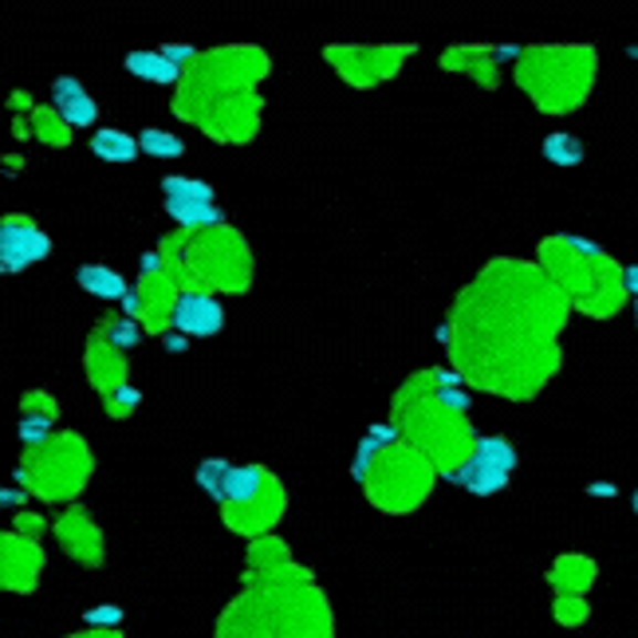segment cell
Returning a JSON list of instances; mask_svg holds the SVG:
<instances>
[{
	"label": "cell",
	"mask_w": 638,
	"mask_h": 638,
	"mask_svg": "<svg viewBox=\"0 0 638 638\" xmlns=\"http://www.w3.org/2000/svg\"><path fill=\"white\" fill-rule=\"evenodd\" d=\"M572 304L536 261L493 257L453 296L441 347L466 387L509 402H532L564 367Z\"/></svg>",
	"instance_id": "cell-1"
},
{
	"label": "cell",
	"mask_w": 638,
	"mask_h": 638,
	"mask_svg": "<svg viewBox=\"0 0 638 638\" xmlns=\"http://www.w3.org/2000/svg\"><path fill=\"white\" fill-rule=\"evenodd\" d=\"M272 60L257 44H221L194 60L174 87V115L217 146H249L261 135L264 80Z\"/></svg>",
	"instance_id": "cell-2"
},
{
	"label": "cell",
	"mask_w": 638,
	"mask_h": 638,
	"mask_svg": "<svg viewBox=\"0 0 638 638\" xmlns=\"http://www.w3.org/2000/svg\"><path fill=\"white\" fill-rule=\"evenodd\" d=\"M469 410L473 398L466 395V378L453 367L414 370L390 398V422L398 438L426 453L438 466L441 481H453L481 441Z\"/></svg>",
	"instance_id": "cell-3"
},
{
	"label": "cell",
	"mask_w": 638,
	"mask_h": 638,
	"mask_svg": "<svg viewBox=\"0 0 638 638\" xmlns=\"http://www.w3.org/2000/svg\"><path fill=\"white\" fill-rule=\"evenodd\" d=\"M213 638H335V615L307 567L280 579H252L237 592Z\"/></svg>",
	"instance_id": "cell-4"
},
{
	"label": "cell",
	"mask_w": 638,
	"mask_h": 638,
	"mask_svg": "<svg viewBox=\"0 0 638 638\" xmlns=\"http://www.w3.org/2000/svg\"><path fill=\"white\" fill-rule=\"evenodd\" d=\"M540 272L556 284L559 296L572 304V312L587 320H611L627 307V269L611 252L576 233L544 237L536 244Z\"/></svg>",
	"instance_id": "cell-5"
},
{
	"label": "cell",
	"mask_w": 638,
	"mask_h": 638,
	"mask_svg": "<svg viewBox=\"0 0 638 638\" xmlns=\"http://www.w3.org/2000/svg\"><path fill=\"white\" fill-rule=\"evenodd\" d=\"M166 276L181 292H213V296H244L257 280V257L241 229L213 226L201 233L174 229L158 241Z\"/></svg>",
	"instance_id": "cell-6"
},
{
	"label": "cell",
	"mask_w": 638,
	"mask_h": 638,
	"mask_svg": "<svg viewBox=\"0 0 638 638\" xmlns=\"http://www.w3.org/2000/svg\"><path fill=\"white\" fill-rule=\"evenodd\" d=\"M599 52L592 44H532L513 67V83L540 115H572L592 100Z\"/></svg>",
	"instance_id": "cell-7"
},
{
	"label": "cell",
	"mask_w": 638,
	"mask_h": 638,
	"mask_svg": "<svg viewBox=\"0 0 638 638\" xmlns=\"http://www.w3.org/2000/svg\"><path fill=\"white\" fill-rule=\"evenodd\" d=\"M91 477H95V453L87 438L72 430H55L44 446H32L17 461V485L44 504L72 509L75 496L91 485Z\"/></svg>",
	"instance_id": "cell-8"
},
{
	"label": "cell",
	"mask_w": 638,
	"mask_h": 638,
	"mask_svg": "<svg viewBox=\"0 0 638 638\" xmlns=\"http://www.w3.org/2000/svg\"><path fill=\"white\" fill-rule=\"evenodd\" d=\"M438 481H441L438 466L426 453H418L406 441H395V446L383 450V458L375 461L370 477L363 481V496L375 504L378 513L410 516L430 501Z\"/></svg>",
	"instance_id": "cell-9"
},
{
	"label": "cell",
	"mask_w": 638,
	"mask_h": 638,
	"mask_svg": "<svg viewBox=\"0 0 638 638\" xmlns=\"http://www.w3.org/2000/svg\"><path fill=\"white\" fill-rule=\"evenodd\" d=\"M418 44H327L324 63L347 87L375 91L402 72Z\"/></svg>",
	"instance_id": "cell-10"
},
{
	"label": "cell",
	"mask_w": 638,
	"mask_h": 638,
	"mask_svg": "<svg viewBox=\"0 0 638 638\" xmlns=\"http://www.w3.org/2000/svg\"><path fill=\"white\" fill-rule=\"evenodd\" d=\"M516 461H521V453H516L513 441L501 438V433H489V438L477 441L473 458L458 469L453 485L466 489V493H473V496L504 493L509 481H513V473H516Z\"/></svg>",
	"instance_id": "cell-11"
},
{
	"label": "cell",
	"mask_w": 638,
	"mask_h": 638,
	"mask_svg": "<svg viewBox=\"0 0 638 638\" xmlns=\"http://www.w3.org/2000/svg\"><path fill=\"white\" fill-rule=\"evenodd\" d=\"M284 513H289V489H284L280 477H272L269 485L252 496V501L221 504V521H226V529L244 536L249 544L261 536H272V529L284 521Z\"/></svg>",
	"instance_id": "cell-12"
},
{
	"label": "cell",
	"mask_w": 638,
	"mask_h": 638,
	"mask_svg": "<svg viewBox=\"0 0 638 638\" xmlns=\"http://www.w3.org/2000/svg\"><path fill=\"white\" fill-rule=\"evenodd\" d=\"M178 300H181V289L166 272H158V276H138V289L123 300V315L138 320L146 335H170L174 315H178Z\"/></svg>",
	"instance_id": "cell-13"
},
{
	"label": "cell",
	"mask_w": 638,
	"mask_h": 638,
	"mask_svg": "<svg viewBox=\"0 0 638 638\" xmlns=\"http://www.w3.org/2000/svg\"><path fill=\"white\" fill-rule=\"evenodd\" d=\"M524 48L516 44H450L446 52H441V72H453V75H466V80H473L477 87L485 91H496L501 87V67L504 63H521Z\"/></svg>",
	"instance_id": "cell-14"
},
{
	"label": "cell",
	"mask_w": 638,
	"mask_h": 638,
	"mask_svg": "<svg viewBox=\"0 0 638 638\" xmlns=\"http://www.w3.org/2000/svg\"><path fill=\"white\" fill-rule=\"evenodd\" d=\"M44 544L36 536H24V532L9 529L0 536V587L17 595H32L44 576Z\"/></svg>",
	"instance_id": "cell-15"
},
{
	"label": "cell",
	"mask_w": 638,
	"mask_h": 638,
	"mask_svg": "<svg viewBox=\"0 0 638 638\" xmlns=\"http://www.w3.org/2000/svg\"><path fill=\"white\" fill-rule=\"evenodd\" d=\"M52 257V237L32 221L28 213H4L0 217V269L17 276L32 269L36 261Z\"/></svg>",
	"instance_id": "cell-16"
},
{
	"label": "cell",
	"mask_w": 638,
	"mask_h": 638,
	"mask_svg": "<svg viewBox=\"0 0 638 638\" xmlns=\"http://www.w3.org/2000/svg\"><path fill=\"white\" fill-rule=\"evenodd\" d=\"M52 536L60 544V552L72 564L80 567H100L107 559V540H103V529L95 524V516L83 509V504H72V509H63L52 524Z\"/></svg>",
	"instance_id": "cell-17"
},
{
	"label": "cell",
	"mask_w": 638,
	"mask_h": 638,
	"mask_svg": "<svg viewBox=\"0 0 638 638\" xmlns=\"http://www.w3.org/2000/svg\"><path fill=\"white\" fill-rule=\"evenodd\" d=\"M83 370H87L91 390H95L100 398L130 387V363H126V351H118L115 343H107L103 335H95V332H91V339H87Z\"/></svg>",
	"instance_id": "cell-18"
},
{
	"label": "cell",
	"mask_w": 638,
	"mask_h": 638,
	"mask_svg": "<svg viewBox=\"0 0 638 638\" xmlns=\"http://www.w3.org/2000/svg\"><path fill=\"white\" fill-rule=\"evenodd\" d=\"M226 327V304L213 292H181L178 315H174V332L186 339H213Z\"/></svg>",
	"instance_id": "cell-19"
},
{
	"label": "cell",
	"mask_w": 638,
	"mask_h": 638,
	"mask_svg": "<svg viewBox=\"0 0 638 638\" xmlns=\"http://www.w3.org/2000/svg\"><path fill=\"white\" fill-rule=\"evenodd\" d=\"M296 559H292V548L272 532V536H261L249 544V556H244V584L252 579H280L296 572Z\"/></svg>",
	"instance_id": "cell-20"
},
{
	"label": "cell",
	"mask_w": 638,
	"mask_h": 638,
	"mask_svg": "<svg viewBox=\"0 0 638 638\" xmlns=\"http://www.w3.org/2000/svg\"><path fill=\"white\" fill-rule=\"evenodd\" d=\"M595 579H599V567H595V559L579 556V552H567V556H559L556 564L548 567V584L556 595H576V599H587V592L595 587Z\"/></svg>",
	"instance_id": "cell-21"
},
{
	"label": "cell",
	"mask_w": 638,
	"mask_h": 638,
	"mask_svg": "<svg viewBox=\"0 0 638 638\" xmlns=\"http://www.w3.org/2000/svg\"><path fill=\"white\" fill-rule=\"evenodd\" d=\"M52 107L60 111L75 130H80V126H95V118H100V103L91 100L87 87H83L80 80H72V75H60V80L52 83Z\"/></svg>",
	"instance_id": "cell-22"
},
{
	"label": "cell",
	"mask_w": 638,
	"mask_h": 638,
	"mask_svg": "<svg viewBox=\"0 0 638 638\" xmlns=\"http://www.w3.org/2000/svg\"><path fill=\"white\" fill-rule=\"evenodd\" d=\"M395 441H402V438H398V430H395V422H378V426H370L367 438H363L359 446H355L351 477L359 481V489H363V481L370 477V469H375V461L383 458V450H387V446H395Z\"/></svg>",
	"instance_id": "cell-23"
},
{
	"label": "cell",
	"mask_w": 638,
	"mask_h": 638,
	"mask_svg": "<svg viewBox=\"0 0 638 638\" xmlns=\"http://www.w3.org/2000/svg\"><path fill=\"white\" fill-rule=\"evenodd\" d=\"M123 67L135 80H146V83H163V87H178L181 83V72L166 60L163 52H130L123 60Z\"/></svg>",
	"instance_id": "cell-24"
},
{
	"label": "cell",
	"mask_w": 638,
	"mask_h": 638,
	"mask_svg": "<svg viewBox=\"0 0 638 638\" xmlns=\"http://www.w3.org/2000/svg\"><path fill=\"white\" fill-rule=\"evenodd\" d=\"M75 280H80V289L95 300H126L130 296V284H126L115 269H107V264H83V269L75 272Z\"/></svg>",
	"instance_id": "cell-25"
},
{
	"label": "cell",
	"mask_w": 638,
	"mask_h": 638,
	"mask_svg": "<svg viewBox=\"0 0 638 638\" xmlns=\"http://www.w3.org/2000/svg\"><path fill=\"white\" fill-rule=\"evenodd\" d=\"M138 150H143V146H138V135H126V130H115V126L91 135V154L103 158V163H135Z\"/></svg>",
	"instance_id": "cell-26"
},
{
	"label": "cell",
	"mask_w": 638,
	"mask_h": 638,
	"mask_svg": "<svg viewBox=\"0 0 638 638\" xmlns=\"http://www.w3.org/2000/svg\"><path fill=\"white\" fill-rule=\"evenodd\" d=\"M32 135H36V143L52 146V150H63V146H72L75 126L55 107H36V115H32Z\"/></svg>",
	"instance_id": "cell-27"
},
{
	"label": "cell",
	"mask_w": 638,
	"mask_h": 638,
	"mask_svg": "<svg viewBox=\"0 0 638 638\" xmlns=\"http://www.w3.org/2000/svg\"><path fill=\"white\" fill-rule=\"evenodd\" d=\"M163 201L170 206H213L217 189L194 178H163Z\"/></svg>",
	"instance_id": "cell-28"
},
{
	"label": "cell",
	"mask_w": 638,
	"mask_h": 638,
	"mask_svg": "<svg viewBox=\"0 0 638 638\" xmlns=\"http://www.w3.org/2000/svg\"><path fill=\"white\" fill-rule=\"evenodd\" d=\"M272 477H276V473H272V469H264V466H233L226 504H244V501H252V496H257L264 485H269Z\"/></svg>",
	"instance_id": "cell-29"
},
{
	"label": "cell",
	"mask_w": 638,
	"mask_h": 638,
	"mask_svg": "<svg viewBox=\"0 0 638 638\" xmlns=\"http://www.w3.org/2000/svg\"><path fill=\"white\" fill-rule=\"evenodd\" d=\"M95 335H103L107 343H115L118 351H130V347H138L143 343V324L138 320H130V315H103L100 324H95Z\"/></svg>",
	"instance_id": "cell-30"
},
{
	"label": "cell",
	"mask_w": 638,
	"mask_h": 638,
	"mask_svg": "<svg viewBox=\"0 0 638 638\" xmlns=\"http://www.w3.org/2000/svg\"><path fill=\"white\" fill-rule=\"evenodd\" d=\"M540 154H544V158H548L552 166H579L584 163V143H579L576 135H567V130H556V135H548L544 138V143H540Z\"/></svg>",
	"instance_id": "cell-31"
},
{
	"label": "cell",
	"mask_w": 638,
	"mask_h": 638,
	"mask_svg": "<svg viewBox=\"0 0 638 638\" xmlns=\"http://www.w3.org/2000/svg\"><path fill=\"white\" fill-rule=\"evenodd\" d=\"M229 477H233V466H229L226 458H209V461H201V466H198L194 481H198V489H206V493L213 496L217 504H226Z\"/></svg>",
	"instance_id": "cell-32"
},
{
	"label": "cell",
	"mask_w": 638,
	"mask_h": 638,
	"mask_svg": "<svg viewBox=\"0 0 638 638\" xmlns=\"http://www.w3.org/2000/svg\"><path fill=\"white\" fill-rule=\"evenodd\" d=\"M138 146L143 154H154V158H181L186 154V143L170 130H158V126H146L143 135H138Z\"/></svg>",
	"instance_id": "cell-33"
},
{
	"label": "cell",
	"mask_w": 638,
	"mask_h": 638,
	"mask_svg": "<svg viewBox=\"0 0 638 638\" xmlns=\"http://www.w3.org/2000/svg\"><path fill=\"white\" fill-rule=\"evenodd\" d=\"M20 418H44V422H60V402L48 390H24L20 395Z\"/></svg>",
	"instance_id": "cell-34"
},
{
	"label": "cell",
	"mask_w": 638,
	"mask_h": 638,
	"mask_svg": "<svg viewBox=\"0 0 638 638\" xmlns=\"http://www.w3.org/2000/svg\"><path fill=\"white\" fill-rule=\"evenodd\" d=\"M552 615H556L559 627H584L592 607H587V599H576V595H556L552 599Z\"/></svg>",
	"instance_id": "cell-35"
},
{
	"label": "cell",
	"mask_w": 638,
	"mask_h": 638,
	"mask_svg": "<svg viewBox=\"0 0 638 638\" xmlns=\"http://www.w3.org/2000/svg\"><path fill=\"white\" fill-rule=\"evenodd\" d=\"M100 402H103V410H107V418H115V422H123V418H130V414L138 410V402H143V390L123 387V390H115V395L100 398Z\"/></svg>",
	"instance_id": "cell-36"
},
{
	"label": "cell",
	"mask_w": 638,
	"mask_h": 638,
	"mask_svg": "<svg viewBox=\"0 0 638 638\" xmlns=\"http://www.w3.org/2000/svg\"><path fill=\"white\" fill-rule=\"evenodd\" d=\"M52 426L55 422H44V418H20V446H24V450H32V446H44V441L55 433Z\"/></svg>",
	"instance_id": "cell-37"
},
{
	"label": "cell",
	"mask_w": 638,
	"mask_h": 638,
	"mask_svg": "<svg viewBox=\"0 0 638 638\" xmlns=\"http://www.w3.org/2000/svg\"><path fill=\"white\" fill-rule=\"evenodd\" d=\"M83 623H87L91 630H118L123 607H91V611L83 615Z\"/></svg>",
	"instance_id": "cell-38"
},
{
	"label": "cell",
	"mask_w": 638,
	"mask_h": 638,
	"mask_svg": "<svg viewBox=\"0 0 638 638\" xmlns=\"http://www.w3.org/2000/svg\"><path fill=\"white\" fill-rule=\"evenodd\" d=\"M12 529L24 532V536H36L40 540L48 524H44V516H36V513H17V524H12Z\"/></svg>",
	"instance_id": "cell-39"
},
{
	"label": "cell",
	"mask_w": 638,
	"mask_h": 638,
	"mask_svg": "<svg viewBox=\"0 0 638 638\" xmlns=\"http://www.w3.org/2000/svg\"><path fill=\"white\" fill-rule=\"evenodd\" d=\"M9 107L17 111V115H36L40 103H32V95H28V91H12V95H9Z\"/></svg>",
	"instance_id": "cell-40"
},
{
	"label": "cell",
	"mask_w": 638,
	"mask_h": 638,
	"mask_svg": "<svg viewBox=\"0 0 638 638\" xmlns=\"http://www.w3.org/2000/svg\"><path fill=\"white\" fill-rule=\"evenodd\" d=\"M63 638H123L118 630H91V627H83V630H75V635H63Z\"/></svg>",
	"instance_id": "cell-41"
},
{
	"label": "cell",
	"mask_w": 638,
	"mask_h": 638,
	"mask_svg": "<svg viewBox=\"0 0 638 638\" xmlns=\"http://www.w3.org/2000/svg\"><path fill=\"white\" fill-rule=\"evenodd\" d=\"M627 296L635 300L638 307V264H627Z\"/></svg>",
	"instance_id": "cell-42"
},
{
	"label": "cell",
	"mask_w": 638,
	"mask_h": 638,
	"mask_svg": "<svg viewBox=\"0 0 638 638\" xmlns=\"http://www.w3.org/2000/svg\"><path fill=\"white\" fill-rule=\"evenodd\" d=\"M587 493H592V496H615L619 489H615L611 481H592V485H587Z\"/></svg>",
	"instance_id": "cell-43"
},
{
	"label": "cell",
	"mask_w": 638,
	"mask_h": 638,
	"mask_svg": "<svg viewBox=\"0 0 638 638\" xmlns=\"http://www.w3.org/2000/svg\"><path fill=\"white\" fill-rule=\"evenodd\" d=\"M163 343H166V347H170V351H186V335H181V332H170V335H163Z\"/></svg>",
	"instance_id": "cell-44"
},
{
	"label": "cell",
	"mask_w": 638,
	"mask_h": 638,
	"mask_svg": "<svg viewBox=\"0 0 638 638\" xmlns=\"http://www.w3.org/2000/svg\"><path fill=\"white\" fill-rule=\"evenodd\" d=\"M630 504H635V513H638V489H635V501H630Z\"/></svg>",
	"instance_id": "cell-45"
},
{
	"label": "cell",
	"mask_w": 638,
	"mask_h": 638,
	"mask_svg": "<svg viewBox=\"0 0 638 638\" xmlns=\"http://www.w3.org/2000/svg\"><path fill=\"white\" fill-rule=\"evenodd\" d=\"M635 324H638V307H635Z\"/></svg>",
	"instance_id": "cell-46"
}]
</instances>
